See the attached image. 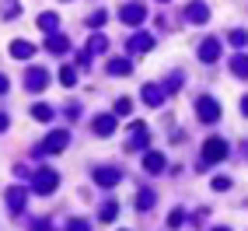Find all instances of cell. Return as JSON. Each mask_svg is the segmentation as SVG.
Returning a JSON list of instances; mask_svg holds the SVG:
<instances>
[{
  "mask_svg": "<svg viewBox=\"0 0 248 231\" xmlns=\"http://www.w3.org/2000/svg\"><path fill=\"white\" fill-rule=\"evenodd\" d=\"M7 203H11L14 214H21V207H25V189H11V193H7Z\"/></svg>",
  "mask_w": 248,
  "mask_h": 231,
  "instance_id": "12",
  "label": "cell"
},
{
  "mask_svg": "<svg viewBox=\"0 0 248 231\" xmlns=\"http://www.w3.org/2000/svg\"><path fill=\"white\" fill-rule=\"evenodd\" d=\"M143 165H147V172H161V168H164V158H161L157 151H151V154L143 158Z\"/></svg>",
  "mask_w": 248,
  "mask_h": 231,
  "instance_id": "14",
  "label": "cell"
},
{
  "mask_svg": "<svg viewBox=\"0 0 248 231\" xmlns=\"http://www.w3.org/2000/svg\"><path fill=\"white\" fill-rule=\"evenodd\" d=\"M206 14H210V11H206L203 4H192V7H189V18H192V21H206Z\"/></svg>",
  "mask_w": 248,
  "mask_h": 231,
  "instance_id": "19",
  "label": "cell"
},
{
  "mask_svg": "<svg viewBox=\"0 0 248 231\" xmlns=\"http://www.w3.org/2000/svg\"><path fill=\"white\" fill-rule=\"evenodd\" d=\"M200 56H203L206 63H213V60H217V56H220V46H217V42H213V39H206V42L200 46Z\"/></svg>",
  "mask_w": 248,
  "mask_h": 231,
  "instance_id": "9",
  "label": "cell"
},
{
  "mask_svg": "<svg viewBox=\"0 0 248 231\" xmlns=\"http://www.w3.org/2000/svg\"><path fill=\"white\" fill-rule=\"evenodd\" d=\"M143 98H147V102H151V105H161L164 91H161V88H154V84H147V88H143Z\"/></svg>",
  "mask_w": 248,
  "mask_h": 231,
  "instance_id": "15",
  "label": "cell"
},
{
  "mask_svg": "<svg viewBox=\"0 0 248 231\" xmlns=\"http://www.w3.org/2000/svg\"><path fill=\"white\" fill-rule=\"evenodd\" d=\"M154 207V193H140L137 196V210H151Z\"/></svg>",
  "mask_w": 248,
  "mask_h": 231,
  "instance_id": "20",
  "label": "cell"
},
{
  "mask_svg": "<svg viewBox=\"0 0 248 231\" xmlns=\"http://www.w3.org/2000/svg\"><path fill=\"white\" fill-rule=\"evenodd\" d=\"M60 81H63V84H67V88H74V84H77V74H74V70L67 67V70L60 74Z\"/></svg>",
  "mask_w": 248,
  "mask_h": 231,
  "instance_id": "23",
  "label": "cell"
},
{
  "mask_svg": "<svg viewBox=\"0 0 248 231\" xmlns=\"http://www.w3.org/2000/svg\"><path fill=\"white\" fill-rule=\"evenodd\" d=\"M151 46H154L151 35H133V39H129V53H147Z\"/></svg>",
  "mask_w": 248,
  "mask_h": 231,
  "instance_id": "7",
  "label": "cell"
},
{
  "mask_svg": "<svg viewBox=\"0 0 248 231\" xmlns=\"http://www.w3.org/2000/svg\"><path fill=\"white\" fill-rule=\"evenodd\" d=\"M56 186H60V175L49 172V168H42V172L31 175V189H35V193H53Z\"/></svg>",
  "mask_w": 248,
  "mask_h": 231,
  "instance_id": "2",
  "label": "cell"
},
{
  "mask_svg": "<svg viewBox=\"0 0 248 231\" xmlns=\"http://www.w3.org/2000/svg\"><path fill=\"white\" fill-rule=\"evenodd\" d=\"M147 140H151V133H147V126L143 123H133V140H129V147H147Z\"/></svg>",
  "mask_w": 248,
  "mask_h": 231,
  "instance_id": "11",
  "label": "cell"
},
{
  "mask_svg": "<svg viewBox=\"0 0 248 231\" xmlns=\"http://www.w3.org/2000/svg\"><path fill=\"white\" fill-rule=\"evenodd\" d=\"M31 53H35V49H31L28 42H14V46H11V56H14V60H28Z\"/></svg>",
  "mask_w": 248,
  "mask_h": 231,
  "instance_id": "13",
  "label": "cell"
},
{
  "mask_svg": "<svg viewBox=\"0 0 248 231\" xmlns=\"http://www.w3.org/2000/svg\"><path fill=\"white\" fill-rule=\"evenodd\" d=\"M115 214H119V207H115V203H105V207H102V221H105V224L115 221Z\"/></svg>",
  "mask_w": 248,
  "mask_h": 231,
  "instance_id": "21",
  "label": "cell"
},
{
  "mask_svg": "<svg viewBox=\"0 0 248 231\" xmlns=\"http://www.w3.org/2000/svg\"><path fill=\"white\" fill-rule=\"evenodd\" d=\"M143 18H147V11H143L140 4H129V7L123 11V21H126V25H140Z\"/></svg>",
  "mask_w": 248,
  "mask_h": 231,
  "instance_id": "6",
  "label": "cell"
},
{
  "mask_svg": "<svg viewBox=\"0 0 248 231\" xmlns=\"http://www.w3.org/2000/svg\"><path fill=\"white\" fill-rule=\"evenodd\" d=\"M220 158H227V140H220V137H210L206 144H203V168L206 165H213V161H220Z\"/></svg>",
  "mask_w": 248,
  "mask_h": 231,
  "instance_id": "1",
  "label": "cell"
},
{
  "mask_svg": "<svg viewBox=\"0 0 248 231\" xmlns=\"http://www.w3.org/2000/svg\"><path fill=\"white\" fill-rule=\"evenodd\" d=\"M108 70H112V74H126V70H129V63H126V60H112V63H108Z\"/></svg>",
  "mask_w": 248,
  "mask_h": 231,
  "instance_id": "22",
  "label": "cell"
},
{
  "mask_svg": "<svg viewBox=\"0 0 248 231\" xmlns=\"http://www.w3.org/2000/svg\"><path fill=\"white\" fill-rule=\"evenodd\" d=\"M49 49H53V53H67V39L63 35H49Z\"/></svg>",
  "mask_w": 248,
  "mask_h": 231,
  "instance_id": "18",
  "label": "cell"
},
{
  "mask_svg": "<svg viewBox=\"0 0 248 231\" xmlns=\"http://www.w3.org/2000/svg\"><path fill=\"white\" fill-rule=\"evenodd\" d=\"M129 109H133L129 98H119V102H115V112H119V116H129Z\"/></svg>",
  "mask_w": 248,
  "mask_h": 231,
  "instance_id": "25",
  "label": "cell"
},
{
  "mask_svg": "<svg viewBox=\"0 0 248 231\" xmlns=\"http://www.w3.org/2000/svg\"><path fill=\"white\" fill-rule=\"evenodd\" d=\"M196 112H200L203 123H217V119H220V109H217L213 98H200V102H196Z\"/></svg>",
  "mask_w": 248,
  "mask_h": 231,
  "instance_id": "3",
  "label": "cell"
},
{
  "mask_svg": "<svg viewBox=\"0 0 248 231\" xmlns=\"http://www.w3.org/2000/svg\"><path fill=\"white\" fill-rule=\"evenodd\" d=\"M112 130H115V116H98V119H94V133H112Z\"/></svg>",
  "mask_w": 248,
  "mask_h": 231,
  "instance_id": "10",
  "label": "cell"
},
{
  "mask_svg": "<svg viewBox=\"0 0 248 231\" xmlns=\"http://www.w3.org/2000/svg\"><path fill=\"white\" fill-rule=\"evenodd\" d=\"M63 147H67V133L60 130V133H53V137L39 147V154H56V151H63Z\"/></svg>",
  "mask_w": 248,
  "mask_h": 231,
  "instance_id": "4",
  "label": "cell"
},
{
  "mask_svg": "<svg viewBox=\"0 0 248 231\" xmlns=\"http://www.w3.org/2000/svg\"><path fill=\"white\" fill-rule=\"evenodd\" d=\"M94 182L98 186H115V182H119V168H98L94 172Z\"/></svg>",
  "mask_w": 248,
  "mask_h": 231,
  "instance_id": "5",
  "label": "cell"
},
{
  "mask_svg": "<svg viewBox=\"0 0 248 231\" xmlns=\"http://www.w3.org/2000/svg\"><path fill=\"white\" fill-rule=\"evenodd\" d=\"M241 112H245V116H248V98H245V102H241Z\"/></svg>",
  "mask_w": 248,
  "mask_h": 231,
  "instance_id": "28",
  "label": "cell"
},
{
  "mask_svg": "<svg viewBox=\"0 0 248 231\" xmlns=\"http://www.w3.org/2000/svg\"><path fill=\"white\" fill-rule=\"evenodd\" d=\"M231 70L241 74V77H248V56H234V60H231Z\"/></svg>",
  "mask_w": 248,
  "mask_h": 231,
  "instance_id": "16",
  "label": "cell"
},
{
  "mask_svg": "<svg viewBox=\"0 0 248 231\" xmlns=\"http://www.w3.org/2000/svg\"><path fill=\"white\" fill-rule=\"evenodd\" d=\"M39 25H42L46 32H53V28H56V18H53V14H42V18H39Z\"/></svg>",
  "mask_w": 248,
  "mask_h": 231,
  "instance_id": "24",
  "label": "cell"
},
{
  "mask_svg": "<svg viewBox=\"0 0 248 231\" xmlns=\"http://www.w3.org/2000/svg\"><path fill=\"white\" fill-rule=\"evenodd\" d=\"M46 77H49L46 70H31V74H28V91H42V88L49 84Z\"/></svg>",
  "mask_w": 248,
  "mask_h": 231,
  "instance_id": "8",
  "label": "cell"
},
{
  "mask_svg": "<svg viewBox=\"0 0 248 231\" xmlns=\"http://www.w3.org/2000/svg\"><path fill=\"white\" fill-rule=\"evenodd\" d=\"M231 42H234V46H245V42H248V35H245V32H234V35H231Z\"/></svg>",
  "mask_w": 248,
  "mask_h": 231,
  "instance_id": "26",
  "label": "cell"
},
{
  "mask_svg": "<svg viewBox=\"0 0 248 231\" xmlns=\"http://www.w3.org/2000/svg\"><path fill=\"white\" fill-rule=\"evenodd\" d=\"M213 189H220V193H224V189H231V182H227V179H213Z\"/></svg>",
  "mask_w": 248,
  "mask_h": 231,
  "instance_id": "27",
  "label": "cell"
},
{
  "mask_svg": "<svg viewBox=\"0 0 248 231\" xmlns=\"http://www.w3.org/2000/svg\"><path fill=\"white\" fill-rule=\"evenodd\" d=\"M31 116H35L39 123H49V119H53V109H49V105H35V109H31Z\"/></svg>",
  "mask_w": 248,
  "mask_h": 231,
  "instance_id": "17",
  "label": "cell"
}]
</instances>
